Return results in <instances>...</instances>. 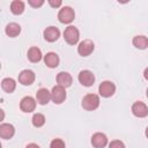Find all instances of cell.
Wrapping results in <instances>:
<instances>
[{
	"label": "cell",
	"mask_w": 148,
	"mask_h": 148,
	"mask_svg": "<svg viewBox=\"0 0 148 148\" xmlns=\"http://www.w3.org/2000/svg\"><path fill=\"white\" fill-rule=\"evenodd\" d=\"M99 106V97L96 94H88L82 99V108L87 111H94Z\"/></svg>",
	"instance_id": "obj_1"
},
{
	"label": "cell",
	"mask_w": 148,
	"mask_h": 148,
	"mask_svg": "<svg viewBox=\"0 0 148 148\" xmlns=\"http://www.w3.org/2000/svg\"><path fill=\"white\" fill-rule=\"evenodd\" d=\"M64 38L67 42V44L75 45L79 42V38H80V32H79L77 28L74 27V25L67 27L65 29V31H64Z\"/></svg>",
	"instance_id": "obj_2"
},
{
	"label": "cell",
	"mask_w": 148,
	"mask_h": 148,
	"mask_svg": "<svg viewBox=\"0 0 148 148\" xmlns=\"http://www.w3.org/2000/svg\"><path fill=\"white\" fill-rule=\"evenodd\" d=\"M75 17V13H74V9L69 6H65L62 7L59 13H58V18L61 23H65V24H68L71 23Z\"/></svg>",
	"instance_id": "obj_3"
},
{
	"label": "cell",
	"mask_w": 148,
	"mask_h": 148,
	"mask_svg": "<svg viewBox=\"0 0 148 148\" xmlns=\"http://www.w3.org/2000/svg\"><path fill=\"white\" fill-rule=\"evenodd\" d=\"M66 98V90L64 87L57 84L52 88L51 91V99L53 101V103L56 104H61Z\"/></svg>",
	"instance_id": "obj_4"
},
{
	"label": "cell",
	"mask_w": 148,
	"mask_h": 148,
	"mask_svg": "<svg viewBox=\"0 0 148 148\" xmlns=\"http://www.w3.org/2000/svg\"><path fill=\"white\" fill-rule=\"evenodd\" d=\"M116 91V86L111 81H103L98 87V92L103 97H111Z\"/></svg>",
	"instance_id": "obj_5"
},
{
	"label": "cell",
	"mask_w": 148,
	"mask_h": 148,
	"mask_svg": "<svg viewBox=\"0 0 148 148\" xmlns=\"http://www.w3.org/2000/svg\"><path fill=\"white\" fill-rule=\"evenodd\" d=\"M77 79H79V82H80L82 86H84V87H90V86H92L94 82H95V75L92 74V72H90V71H88V69L81 71V72L79 73Z\"/></svg>",
	"instance_id": "obj_6"
},
{
	"label": "cell",
	"mask_w": 148,
	"mask_h": 148,
	"mask_svg": "<svg viewBox=\"0 0 148 148\" xmlns=\"http://www.w3.org/2000/svg\"><path fill=\"white\" fill-rule=\"evenodd\" d=\"M94 43H92V40H90V39H84V40H82L80 44H79V46H77V52H79V54L80 56H82V57H88L89 54H91V52L94 51Z\"/></svg>",
	"instance_id": "obj_7"
},
{
	"label": "cell",
	"mask_w": 148,
	"mask_h": 148,
	"mask_svg": "<svg viewBox=\"0 0 148 148\" xmlns=\"http://www.w3.org/2000/svg\"><path fill=\"white\" fill-rule=\"evenodd\" d=\"M36 99L32 98L31 96H25L21 99L20 102V109L23 111V112H32L36 108Z\"/></svg>",
	"instance_id": "obj_8"
},
{
	"label": "cell",
	"mask_w": 148,
	"mask_h": 148,
	"mask_svg": "<svg viewBox=\"0 0 148 148\" xmlns=\"http://www.w3.org/2000/svg\"><path fill=\"white\" fill-rule=\"evenodd\" d=\"M132 112H133V114L135 117L145 118V117L148 116V108L143 102L138 101L132 105Z\"/></svg>",
	"instance_id": "obj_9"
},
{
	"label": "cell",
	"mask_w": 148,
	"mask_h": 148,
	"mask_svg": "<svg viewBox=\"0 0 148 148\" xmlns=\"http://www.w3.org/2000/svg\"><path fill=\"white\" fill-rule=\"evenodd\" d=\"M35 81V73L31 69H24L18 74V82L23 86H30Z\"/></svg>",
	"instance_id": "obj_10"
},
{
	"label": "cell",
	"mask_w": 148,
	"mask_h": 148,
	"mask_svg": "<svg viewBox=\"0 0 148 148\" xmlns=\"http://www.w3.org/2000/svg\"><path fill=\"white\" fill-rule=\"evenodd\" d=\"M91 145L95 148H104L108 145V138L104 133H95L91 136Z\"/></svg>",
	"instance_id": "obj_11"
},
{
	"label": "cell",
	"mask_w": 148,
	"mask_h": 148,
	"mask_svg": "<svg viewBox=\"0 0 148 148\" xmlns=\"http://www.w3.org/2000/svg\"><path fill=\"white\" fill-rule=\"evenodd\" d=\"M60 36V31L58 28L56 27H47L45 30H44V38L45 40L47 42H56Z\"/></svg>",
	"instance_id": "obj_12"
},
{
	"label": "cell",
	"mask_w": 148,
	"mask_h": 148,
	"mask_svg": "<svg viewBox=\"0 0 148 148\" xmlns=\"http://www.w3.org/2000/svg\"><path fill=\"white\" fill-rule=\"evenodd\" d=\"M50 99H51V92H50L46 88H40V89L36 92V101H37V103H39L40 105L47 104Z\"/></svg>",
	"instance_id": "obj_13"
},
{
	"label": "cell",
	"mask_w": 148,
	"mask_h": 148,
	"mask_svg": "<svg viewBox=\"0 0 148 148\" xmlns=\"http://www.w3.org/2000/svg\"><path fill=\"white\" fill-rule=\"evenodd\" d=\"M44 62L50 68H56L59 65V57L54 52H49L44 57Z\"/></svg>",
	"instance_id": "obj_14"
},
{
	"label": "cell",
	"mask_w": 148,
	"mask_h": 148,
	"mask_svg": "<svg viewBox=\"0 0 148 148\" xmlns=\"http://www.w3.org/2000/svg\"><path fill=\"white\" fill-rule=\"evenodd\" d=\"M57 82H58L59 86H61L64 88H67L72 84V76L67 72H60L57 75Z\"/></svg>",
	"instance_id": "obj_15"
},
{
	"label": "cell",
	"mask_w": 148,
	"mask_h": 148,
	"mask_svg": "<svg viewBox=\"0 0 148 148\" xmlns=\"http://www.w3.org/2000/svg\"><path fill=\"white\" fill-rule=\"evenodd\" d=\"M15 133V128L10 124H1L0 125V136L2 139H10Z\"/></svg>",
	"instance_id": "obj_16"
},
{
	"label": "cell",
	"mask_w": 148,
	"mask_h": 148,
	"mask_svg": "<svg viewBox=\"0 0 148 148\" xmlns=\"http://www.w3.org/2000/svg\"><path fill=\"white\" fill-rule=\"evenodd\" d=\"M27 56H28V59H29L31 62H38V61H40V59H42V51H40L38 47L32 46V47L29 49Z\"/></svg>",
	"instance_id": "obj_17"
},
{
	"label": "cell",
	"mask_w": 148,
	"mask_h": 148,
	"mask_svg": "<svg viewBox=\"0 0 148 148\" xmlns=\"http://www.w3.org/2000/svg\"><path fill=\"white\" fill-rule=\"evenodd\" d=\"M133 45L136 47V49H140V50H145L148 47V38L146 36H142V35H138L133 38Z\"/></svg>",
	"instance_id": "obj_18"
},
{
	"label": "cell",
	"mask_w": 148,
	"mask_h": 148,
	"mask_svg": "<svg viewBox=\"0 0 148 148\" xmlns=\"http://www.w3.org/2000/svg\"><path fill=\"white\" fill-rule=\"evenodd\" d=\"M1 87L2 89L6 91V92H13L16 88V83H15V80L12 79V77H6L1 81Z\"/></svg>",
	"instance_id": "obj_19"
},
{
	"label": "cell",
	"mask_w": 148,
	"mask_h": 148,
	"mask_svg": "<svg viewBox=\"0 0 148 148\" xmlns=\"http://www.w3.org/2000/svg\"><path fill=\"white\" fill-rule=\"evenodd\" d=\"M5 31H6V34H7L9 37H16V36H18V34L21 32V27H20V24H17V23H15V22H12V23L7 24Z\"/></svg>",
	"instance_id": "obj_20"
},
{
	"label": "cell",
	"mask_w": 148,
	"mask_h": 148,
	"mask_svg": "<svg viewBox=\"0 0 148 148\" xmlns=\"http://www.w3.org/2000/svg\"><path fill=\"white\" fill-rule=\"evenodd\" d=\"M10 10L15 15H20L24 12V2L21 0H14L10 3Z\"/></svg>",
	"instance_id": "obj_21"
},
{
	"label": "cell",
	"mask_w": 148,
	"mask_h": 148,
	"mask_svg": "<svg viewBox=\"0 0 148 148\" xmlns=\"http://www.w3.org/2000/svg\"><path fill=\"white\" fill-rule=\"evenodd\" d=\"M45 124V117L42 113H35L32 117V125L35 127H42Z\"/></svg>",
	"instance_id": "obj_22"
},
{
	"label": "cell",
	"mask_w": 148,
	"mask_h": 148,
	"mask_svg": "<svg viewBox=\"0 0 148 148\" xmlns=\"http://www.w3.org/2000/svg\"><path fill=\"white\" fill-rule=\"evenodd\" d=\"M50 148H65V142L61 139H54L51 141Z\"/></svg>",
	"instance_id": "obj_23"
},
{
	"label": "cell",
	"mask_w": 148,
	"mask_h": 148,
	"mask_svg": "<svg viewBox=\"0 0 148 148\" xmlns=\"http://www.w3.org/2000/svg\"><path fill=\"white\" fill-rule=\"evenodd\" d=\"M109 148H125V145L120 140H113L110 142Z\"/></svg>",
	"instance_id": "obj_24"
},
{
	"label": "cell",
	"mask_w": 148,
	"mask_h": 148,
	"mask_svg": "<svg viewBox=\"0 0 148 148\" xmlns=\"http://www.w3.org/2000/svg\"><path fill=\"white\" fill-rule=\"evenodd\" d=\"M28 3H29L31 7L37 8V7H40V6L44 3V1H43V0H28Z\"/></svg>",
	"instance_id": "obj_25"
},
{
	"label": "cell",
	"mask_w": 148,
	"mask_h": 148,
	"mask_svg": "<svg viewBox=\"0 0 148 148\" xmlns=\"http://www.w3.org/2000/svg\"><path fill=\"white\" fill-rule=\"evenodd\" d=\"M49 3H50L52 7H60L62 2H61L60 0H57V1H53V0H49Z\"/></svg>",
	"instance_id": "obj_26"
},
{
	"label": "cell",
	"mask_w": 148,
	"mask_h": 148,
	"mask_svg": "<svg viewBox=\"0 0 148 148\" xmlns=\"http://www.w3.org/2000/svg\"><path fill=\"white\" fill-rule=\"evenodd\" d=\"M25 148H39V146H38V145H36V143H29Z\"/></svg>",
	"instance_id": "obj_27"
},
{
	"label": "cell",
	"mask_w": 148,
	"mask_h": 148,
	"mask_svg": "<svg viewBox=\"0 0 148 148\" xmlns=\"http://www.w3.org/2000/svg\"><path fill=\"white\" fill-rule=\"evenodd\" d=\"M143 76H145L146 80H148V67L145 69V72H143Z\"/></svg>",
	"instance_id": "obj_28"
},
{
	"label": "cell",
	"mask_w": 148,
	"mask_h": 148,
	"mask_svg": "<svg viewBox=\"0 0 148 148\" xmlns=\"http://www.w3.org/2000/svg\"><path fill=\"white\" fill-rule=\"evenodd\" d=\"M146 136H147V138H148V127H147V128H146Z\"/></svg>",
	"instance_id": "obj_29"
},
{
	"label": "cell",
	"mask_w": 148,
	"mask_h": 148,
	"mask_svg": "<svg viewBox=\"0 0 148 148\" xmlns=\"http://www.w3.org/2000/svg\"><path fill=\"white\" fill-rule=\"evenodd\" d=\"M146 95H147V97H148V88H147V91H146Z\"/></svg>",
	"instance_id": "obj_30"
}]
</instances>
